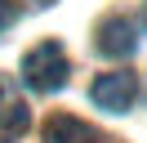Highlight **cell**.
<instances>
[{"instance_id":"cell-2","label":"cell","mask_w":147,"mask_h":143,"mask_svg":"<svg viewBox=\"0 0 147 143\" xmlns=\"http://www.w3.org/2000/svg\"><path fill=\"white\" fill-rule=\"evenodd\" d=\"M89 98L102 107V112H125V107H134V98H138V76L134 72H102V76L89 85Z\"/></svg>"},{"instance_id":"cell-7","label":"cell","mask_w":147,"mask_h":143,"mask_svg":"<svg viewBox=\"0 0 147 143\" xmlns=\"http://www.w3.org/2000/svg\"><path fill=\"white\" fill-rule=\"evenodd\" d=\"M143 27H147V5H143Z\"/></svg>"},{"instance_id":"cell-3","label":"cell","mask_w":147,"mask_h":143,"mask_svg":"<svg viewBox=\"0 0 147 143\" xmlns=\"http://www.w3.org/2000/svg\"><path fill=\"white\" fill-rule=\"evenodd\" d=\"M31 125V107L9 76H0V143H18Z\"/></svg>"},{"instance_id":"cell-5","label":"cell","mask_w":147,"mask_h":143,"mask_svg":"<svg viewBox=\"0 0 147 143\" xmlns=\"http://www.w3.org/2000/svg\"><path fill=\"white\" fill-rule=\"evenodd\" d=\"M40 143H98V130H89L80 116L54 112L45 121V139H40Z\"/></svg>"},{"instance_id":"cell-4","label":"cell","mask_w":147,"mask_h":143,"mask_svg":"<svg viewBox=\"0 0 147 143\" xmlns=\"http://www.w3.org/2000/svg\"><path fill=\"white\" fill-rule=\"evenodd\" d=\"M134 45H138V36H134V22L125 14H107L98 22V54L102 58H129Z\"/></svg>"},{"instance_id":"cell-6","label":"cell","mask_w":147,"mask_h":143,"mask_svg":"<svg viewBox=\"0 0 147 143\" xmlns=\"http://www.w3.org/2000/svg\"><path fill=\"white\" fill-rule=\"evenodd\" d=\"M13 14H18V9H13V0H0V31L13 22Z\"/></svg>"},{"instance_id":"cell-1","label":"cell","mask_w":147,"mask_h":143,"mask_svg":"<svg viewBox=\"0 0 147 143\" xmlns=\"http://www.w3.org/2000/svg\"><path fill=\"white\" fill-rule=\"evenodd\" d=\"M67 72H71V63H67V49L58 40H40L36 49H27V58H22V80H27L31 89H40V94L63 89Z\"/></svg>"}]
</instances>
